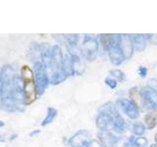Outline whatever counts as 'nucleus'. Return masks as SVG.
Here are the masks:
<instances>
[{"mask_svg": "<svg viewBox=\"0 0 157 147\" xmlns=\"http://www.w3.org/2000/svg\"><path fill=\"white\" fill-rule=\"evenodd\" d=\"M22 77L24 81L25 102L26 104H32L36 98V88L34 82L33 71L28 66L22 67Z\"/></svg>", "mask_w": 157, "mask_h": 147, "instance_id": "obj_1", "label": "nucleus"}, {"mask_svg": "<svg viewBox=\"0 0 157 147\" xmlns=\"http://www.w3.org/2000/svg\"><path fill=\"white\" fill-rule=\"evenodd\" d=\"M109 53V58L114 65H120L125 60V56L123 54L119 46V36H111L109 46L107 48Z\"/></svg>", "mask_w": 157, "mask_h": 147, "instance_id": "obj_2", "label": "nucleus"}, {"mask_svg": "<svg viewBox=\"0 0 157 147\" xmlns=\"http://www.w3.org/2000/svg\"><path fill=\"white\" fill-rule=\"evenodd\" d=\"M117 104L123 110V112L127 116H129L131 119H136L140 116L139 108L132 100L126 99V98H120V99L117 100Z\"/></svg>", "mask_w": 157, "mask_h": 147, "instance_id": "obj_3", "label": "nucleus"}, {"mask_svg": "<svg viewBox=\"0 0 157 147\" xmlns=\"http://www.w3.org/2000/svg\"><path fill=\"white\" fill-rule=\"evenodd\" d=\"M141 97L146 108L150 110L157 109V91L154 88L149 86L144 87L141 89Z\"/></svg>", "mask_w": 157, "mask_h": 147, "instance_id": "obj_4", "label": "nucleus"}, {"mask_svg": "<svg viewBox=\"0 0 157 147\" xmlns=\"http://www.w3.org/2000/svg\"><path fill=\"white\" fill-rule=\"evenodd\" d=\"M119 46L125 56V59H130L132 55L134 44L129 34H121L119 36Z\"/></svg>", "mask_w": 157, "mask_h": 147, "instance_id": "obj_5", "label": "nucleus"}, {"mask_svg": "<svg viewBox=\"0 0 157 147\" xmlns=\"http://www.w3.org/2000/svg\"><path fill=\"white\" fill-rule=\"evenodd\" d=\"M112 125V117L106 113H101L99 117L97 118V126L101 130H106L109 126Z\"/></svg>", "mask_w": 157, "mask_h": 147, "instance_id": "obj_6", "label": "nucleus"}, {"mask_svg": "<svg viewBox=\"0 0 157 147\" xmlns=\"http://www.w3.org/2000/svg\"><path fill=\"white\" fill-rule=\"evenodd\" d=\"M132 41L134 47L137 51H144L145 48V37L144 34H134L132 37Z\"/></svg>", "mask_w": 157, "mask_h": 147, "instance_id": "obj_7", "label": "nucleus"}, {"mask_svg": "<svg viewBox=\"0 0 157 147\" xmlns=\"http://www.w3.org/2000/svg\"><path fill=\"white\" fill-rule=\"evenodd\" d=\"M144 120L146 123L147 129L151 130V129H153V127H155L157 125V111L148 113V114L145 116Z\"/></svg>", "mask_w": 157, "mask_h": 147, "instance_id": "obj_8", "label": "nucleus"}, {"mask_svg": "<svg viewBox=\"0 0 157 147\" xmlns=\"http://www.w3.org/2000/svg\"><path fill=\"white\" fill-rule=\"evenodd\" d=\"M85 47L86 49V51L90 54H92V57L94 58L97 52V43L95 41V39H93V38L87 39L85 42Z\"/></svg>", "mask_w": 157, "mask_h": 147, "instance_id": "obj_9", "label": "nucleus"}, {"mask_svg": "<svg viewBox=\"0 0 157 147\" xmlns=\"http://www.w3.org/2000/svg\"><path fill=\"white\" fill-rule=\"evenodd\" d=\"M132 130H134L135 134L141 135L145 131V126L142 125L141 123H136V124H135L134 127H132Z\"/></svg>", "mask_w": 157, "mask_h": 147, "instance_id": "obj_10", "label": "nucleus"}, {"mask_svg": "<svg viewBox=\"0 0 157 147\" xmlns=\"http://www.w3.org/2000/svg\"><path fill=\"white\" fill-rule=\"evenodd\" d=\"M110 74H111L113 77H115L117 80H119L121 81H123L125 80L124 73H122L120 70H112V71H110Z\"/></svg>", "mask_w": 157, "mask_h": 147, "instance_id": "obj_11", "label": "nucleus"}, {"mask_svg": "<svg viewBox=\"0 0 157 147\" xmlns=\"http://www.w3.org/2000/svg\"><path fill=\"white\" fill-rule=\"evenodd\" d=\"M105 82H106V85H108L111 88H115L117 86V81L115 80H112V78H109V77L106 78Z\"/></svg>", "mask_w": 157, "mask_h": 147, "instance_id": "obj_12", "label": "nucleus"}, {"mask_svg": "<svg viewBox=\"0 0 157 147\" xmlns=\"http://www.w3.org/2000/svg\"><path fill=\"white\" fill-rule=\"evenodd\" d=\"M139 73H140V75L141 77H144L146 76V74H147V69L145 67H140L139 69Z\"/></svg>", "mask_w": 157, "mask_h": 147, "instance_id": "obj_13", "label": "nucleus"}, {"mask_svg": "<svg viewBox=\"0 0 157 147\" xmlns=\"http://www.w3.org/2000/svg\"><path fill=\"white\" fill-rule=\"evenodd\" d=\"M149 39L153 44H157V36H151V34H149Z\"/></svg>", "mask_w": 157, "mask_h": 147, "instance_id": "obj_14", "label": "nucleus"}, {"mask_svg": "<svg viewBox=\"0 0 157 147\" xmlns=\"http://www.w3.org/2000/svg\"><path fill=\"white\" fill-rule=\"evenodd\" d=\"M155 142H156V144H157V134H155Z\"/></svg>", "mask_w": 157, "mask_h": 147, "instance_id": "obj_15", "label": "nucleus"}]
</instances>
